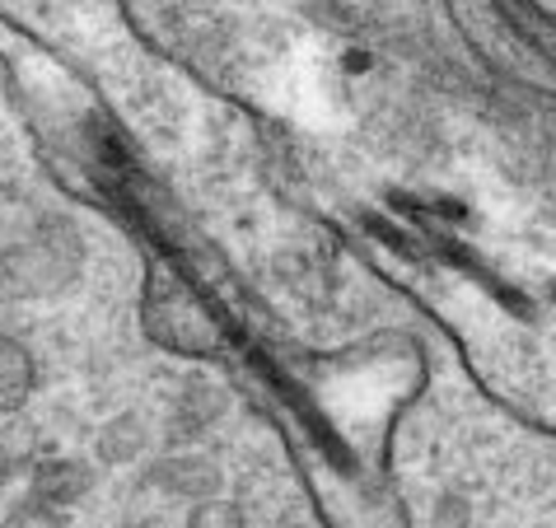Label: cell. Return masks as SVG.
Instances as JSON below:
<instances>
[{"label":"cell","instance_id":"cell-1","mask_svg":"<svg viewBox=\"0 0 556 528\" xmlns=\"http://www.w3.org/2000/svg\"><path fill=\"white\" fill-rule=\"evenodd\" d=\"M160 481L168 491H182V495H211L220 477H215V468L202 458H174L160 468Z\"/></svg>","mask_w":556,"mask_h":528},{"label":"cell","instance_id":"cell-2","mask_svg":"<svg viewBox=\"0 0 556 528\" xmlns=\"http://www.w3.org/2000/svg\"><path fill=\"white\" fill-rule=\"evenodd\" d=\"M85 491H89V477H85V468H75V463H56V468L38 477V495L52 505L75 501V495H85Z\"/></svg>","mask_w":556,"mask_h":528},{"label":"cell","instance_id":"cell-3","mask_svg":"<svg viewBox=\"0 0 556 528\" xmlns=\"http://www.w3.org/2000/svg\"><path fill=\"white\" fill-rule=\"evenodd\" d=\"M136 449H141V422H117V426H108L103 430V444H99V454L108 463H122V458H131Z\"/></svg>","mask_w":556,"mask_h":528},{"label":"cell","instance_id":"cell-4","mask_svg":"<svg viewBox=\"0 0 556 528\" xmlns=\"http://www.w3.org/2000/svg\"><path fill=\"white\" fill-rule=\"evenodd\" d=\"M192 528H239V515L225 510V505H211V510H197Z\"/></svg>","mask_w":556,"mask_h":528},{"label":"cell","instance_id":"cell-5","mask_svg":"<svg viewBox=\"0 0 556 528\" xmlns=\"http://www.w3.org/2000/svg\"><path fill=\"white\" fill-rule=\"evenodd\" d=\"M127 528H150V524H127Z\"/></svg>","mask_w":556,"mask_h":528}]
</instances>
